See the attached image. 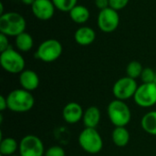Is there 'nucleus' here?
<instances>
[{"mask_svg": "<svg viewBox=\"0 0 156 156\" xmlns=\"http://www.w3.org/2000/svg\"><path fill=\"white\" fill-rule=\"evenodd\" d=\"M156 79V73L151 68H144L141 75V80L143 83H154Z\"/></svg>", "mask_w": 156, "mask_h": 156, "instance_id": "obj_23", "label": "nucleus"}, {"mask_svg": "<svg viewBox=\"0 0 156 156\" xmlns=\"http://www.w3.org/2000/svg\"><path fill=\"white\" fill-rule=\"evenodd\" d=\"M0 64L2 69L10 74H20L26 67V61L22 54L12 47L1 52Z\"/></svg>", "mask_w": 156, "mask_h": 156, "instance_id": "obj_5", "label": "nucleus"}, {"mask_svg": "<svg viewBox=\"0 0 156 156\" xmlns=\"http://www.w3.org/2000/svg\"><path fill=\"white\" fill-rule=\"evenodd\" d=\"M15 45L19 52H28L34 46V39L27 32H23L16 37Z\"/></svg>", "mask_w": 156, "mask_h": 156, "instance_id": "obj_18", "label": "nucleus"}, {"mask_svg": "<svg viewBox=\"0 0 156 156\" xmlns=\"http://www.w3.org/2000/svg\"><path fill=\"white\" fill-rule=\"evenodd\" d=\"M101 111L96 106H90L84 111L82 122L85 128H96L101 122Z\"/></svg>", "mask_w": 156, "mask_h": 156, "instance_id": "obj_15", "label": "nucleus"}, {"mask_svg": "<svg viewBox=\"0 0 156 156\" xmlns=\"http://www.w3.org/2000/svg\"><path fill=\"white\" fill-rule=\"evenodd\" d=\"M70 19L76 24H85L90 16V10L83 5H75L69 12Z\"/></svg>", "mask_w": 156, "mask_h": 156, "instance_id": "obj_16", "label": "nucleus"}, {"mask_svg": "<svg viewBox=\"0 0 156 156\" xmlns=\"http://www.w3.org/2000/svg\"><path fill=\"white\" fill-rule=\"evenodd\" d=\"M109 1H110V7L113 8L116 11H119L126 7L130 0H109Z\"/></svg>", "mask_w": 156, "mask_h": 156, "instance_id": "obj_25", "label": "nucleus"}, {"mask_svg": "<svg viewBox=\"0 0 156 156\" xmlns=\"http://www.w3.org/2000/svg\"><path fill=\"white\" fill-rule=\"evenodd\" d=\"M19 143L12 137L2 138L0 142V154L4 156H10L18 151Z\"/></svg>", "mask_w": 156, "mask_h": 156, "instance_id": "obj_20", "label": "nucleus"}, {"mask_svg": "<svg viewBox=\"0 0 156 156\" xmlns=\"http://www.w3.org/2000/svg\"><path fill=\"white\" fill-rule=\"evenodd\" d=\"M84 111L81 105L78 102H69L62 110V118L69 124H76L83 118Z\"/></svg>", "mask_w": 156, "mask_h": 156, "instance_id": "obj_12", "label": "nucleus"}, {"mask_svg": "<svg viewBox=\"0 0 156 156\" xmlns=\"http://www.w3.org/2000/svg\"><path fill=\"white\" fill-rule=\"evenodd\" d=\"M7 109V101H6V97L1 95L0 96V111L4 112Z\"/></svg>", "mask_w": 156, "mask_h": 156, "instance_id": "obj_28", "label": "nucleus"}, {"mask_svg": "<svg viewBox=\"0 0 156 156\" xmlns=\"http://www.w3.org/2000/svg\"><path fill=\"white\" fill-rule=\"evenodd\" d=\"M78 142L80 148L90 154H97L103 148L102 137L96 128H84L78 137Z\"/></svg>", "mask_w": 156, "mask_h": 156, "instance_id": "obj_4", "label": "nucleus"}, {"mask_svg": "<svg viewBox=\"0 0 156 156\" xmlns=\"http://www.w3.org/2000/svg\"><path fill=\"white\" fill-rule=\"evenodd\" d=\"M138 84L136 80L132 79L128 76L120 78L115 81L112 87V93L115 99L121 101H127L133 98L137 89Z\"/></svg>", "mask_w": 156, "mask_h": 156, "instance_id": "obj_8", "label": "nucleus"}, {"mask_svg": "<svg viewBox=\"0 0 156 156\" xmlns=\"http://www.w3.org/2000/svg\"><path fill=\"white\" fill-rule=\"evenodd\" d=\"M94 3H95V5L100 10L110 7V1L109 0H94Z\"/></svg>", "mask_w": 156, "mask_h": 156, "instance_id": "obj_27", "label": "nucleus"}, {"mask_svg": "<svg viewBox=\"0 0 156 156\" xmlns=\"http://www.w3.org/2000/svg\"><path fill=\"white\" fill-rule=\"evenodd\" d=\"M10 156H20V155H16V154H13V155H10Z\"/></svg>", "mask_w": 156, "mask_h": 156, "instance_id": "obj_30", "label": "nucleus"}, {"mask_svg": "<svg viewBox=\"0 0 156 156\" xmlns=\"http://www.w3.org/2000/svg\"><path fill=\"white\" fill-rule=\"evenodd\" d=\"M109 120L115 127H126L132 120V112L124 101L113 100L107 107Z\"/></svg>", "mask_w": 156, "mask_h": 156, "instance_id": "obj_3", "label": "nucleus"}, {"mask_svg": "<svg viewBox=\"0 0 156 156\" xmlns=\"http://www.w3.org/2000/svg\"><path fill=\"white\" fill-rule=\"evenodd\" d=\"M143 70H144V68H143L142 64L139 61L133 60V61H131L127 65L126 74H127L128 77L136 80L138 78H141Z\"/></svg>", "mask_w": 156, "mask_h": 156, "instance_id": "obj_21", "label": "nucleus"}, {"mask_svg": "<svg viewBox=\"0 0 156 156\" xmlns=\"http://www.w3.org/2000/svg\"><path fill=\"white\" fill-rule=\"evenodd\" d=\"M19 84L21 86V89H24L27 91H33L36 90L40 83L39 77L32 69H25L19 74L18 78Z\"/></svg>", "mask_w": 156, "mask_h": 156, "instance_id": "obj_13", "label": "nucleus"}, {"mask_svg": "<svg viewBox=\"0 0 156 156\" xmlns=\"http://www.w3.org/2000/svg\"><path fill=\"white\" fill-rule=\"evenodd\" d=\"M62 51L63 48L61 43L57 39L49 38L39 44L35 57L45 63H51L60 58Z\"/></svg>", "mask_w": 156, "mask_h": 156, "instance_id": "obj_6", "label": "nucleus"}, {"mask_svg": "<svg viewBox=\"0 0 156 156\" xmlns=\"http://www.w3.org/2000/svg\"><path fill=\"white\" fill-rule=\"evenodd\" d=\"M56 9L61 12H69L78 4V0H52Z\"/></svg>", "mask_w": 156, "mask_h": 156, "instance_id": "obj_22", "label": "nucleus"}, {"mask_svg": "<svg viewBox=\"0 0 156 156\" xmlns=\"http://www.w3.org/2000/svg\"><path fill=\"white\" fill-rule=\"evenodd\" d=\"M45 152L43 142L34 134H27L19 142L18 153L20 156H44Z\"/></svg>", "mask_w": 156, "mask_h": 156, "instance_id": "obj_7", "label": "nucleus"}, {"mask_svg": "<svg viewBox=\"0 0 156 156\" xmlns=\"http://www.w3.org/2000/svg\"><path fill=\"white\" fill-rule=\"evenodd\" d=\"M44 156H66V152L61 146L53 145L46 150Z\"/></svg>", "mask_w": 156, "mask_h": 156, "instance_id": "obj_24", "label": "nucleus"}, {"mask_svg": "<svg viewBox=\"0 0 156 156\" xmlns=\"http://www.w3.org/2000/svg\"><path fill=\"white\" fill-rule=\"evenodd\" d=\"M133 101L141 108H152L156 104L155 83H142L133 96Z\"/></svg>", "mask_w": 156, "mask_h": 156, "instance_id": "obj_9", "label": "nucleus"}, {"mask_svg": "<svg viewBox=\"0 0 156 156\" xmlns=\"http://www.w3.org/2000/svg\"><path fill=\"white\" fill-rule=\"evenodd\" d=\"M141 126L146 133L156 136V111L148 112L143 116Z\"/></svg>", "mask_w": 156, "mask_h": 156, "instance_id": "obj_19", "label": "nucleus"}, {"mask_svg": "<svg viewBox=\"0 0 156 156\" xmlns=\"http://www.w3.org/2000/svg\"><path fill=\"white\" fill-rule=\"evenodd\" d=\"M97 24L100 30L104 33H112L115 31L120 24V16L118 11L112 7L100 10Z\"/></svg>", "mask_w": 156, "mask_h": 156, "instance_id": "obj_10", "label": "nucleus"}, {"mask_svg": "<svg viewBox=\"0 0 156 156\" xmlns=\"http://www.w3.org/2000/svg\"><path fill=\"white\" fill-rule=\"evenodd\" d=\"M35 1H36V0H21V2H22L24 5H30V6L34 4Z\"/></svg>", "mask_w": 156, "mask_h": 156, "instance_id": "obj_29", "label": "nucleus"}, {"mask_svg": "<svg viewBox=\"0 0 156 156\" xmlns=\"http://www.w3.org/2000/svg\"><path fill=\"white\" fill-rule=\"evenodd\" d=\"M56 7L52 0H36L31 5V11L35 17L47 21L53 17Z\"/></svg>", "mask_w": 156, "mask_h": 156, "instance_id": "obj_11", "label": "nucleus"}, {"mask_svg": "<svg viewBox=\"0 0 156 156\" xmlns=\"http://www.w3.org/2000/svg\"><path fill=\"white\" fill-rule=\"evenodd\" d=\"M9 48H10V45H9L8 37L0 33V52H3Z\"/></svg>", "mask_w": 156, "mask_h": 156, "instance_id": "obj_26", "label": "nucleus"}, {"mask_svg": "<svg viewBox=\"0 0 156 156\" xmlns=\"http://www.w3.org/2000/svg\"><path fill=\"white\" fill-rule=\"evenodd\" d=\"M131 139L129 131L125 127H115L112 133V140L117 147H125Z\"/></svg>", "mask_w": 156, "mask_h": 156, "instance_id": "obj_17", "label": "nucleus"}, {"mask_svg": "<svg viewBox=\"0 0 156 156\" xmlns=\"http://www.w3.org/2000/svg\"><path fill=\"white\" fill-rule=\"evenodd\" d=\"M6 101L7 109L16 113L27 112L35 104L32 93L24 89H16L10 91L6 96Z\"/></svg>", "mask_w": 156, "mask_h": 156, "instance_id": "obj_1", "label": "nucleus"}, {"mask_svg": "<svg viewBox=\"0 0 156 156\" xmlns=\"http://www.w3.org/2000/svg\"><path fill=\"white\" fill-rule=\"evenodd\" d=\"M27 22L25 17L17 12H5L0 16V33L7 37H16L25 32Z\"/></svg>", "mask_w": 156, "mask_h": 156, "instance_id": "obj_2", "label": "nucleus"}, {"mask_svg": "<svg viewBox=\"0 0 156 156\" xmlns=\"http://www.w3.org/2000/svg\"><path fill=\"white\" fill-rule=\"evenodd\" d=\"M74 39L77 44L80 46H89L96 39V32L90 27H80L74 34Z\"/></svg>", "mask_w": 156, "mask_h": 156, "instance_id": "obj_14", "label": "nucleus"}]
</instances>
